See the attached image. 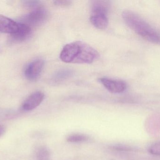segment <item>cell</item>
Returning a JSON list of instances; mask_svg holds the SVG:
<instances>
[{"instance_id": "obj_16", "label": "cell", "mask_w": 160, "mask_h": 160, "mask_svg": "<svg viewBox=\"0 0 160 160\" xmlns=\"http://www.w3.org/2000/svg\"><path fill=\"white\" fill-rule=\"evenodd\" d=\"M6 131V128L4 126H0V137H2Z\"/></svg>"}, {"instance_id": "obj_7", "label": "cell", "mask_w": 160, "mask_h": 160, "mask_svg": "<svg viewBox=\"0 0 160 160\" xmlns=\"http://www.w3.org/2000/svg\"><path fill=\"white\" fill-rule=\"evenodd\" d=\"M19 23L5 16L0 15V32L10 34L18 29Z\"/></svg>"}, {"instance_id": "obj_13", "label": "cell", "mask_w": 160, "mask_h": 160, "mask_svg": "<svg viewBox=\"0 0 160 160\" xmlns=\"http://www.w3.org/2000/svg\"><path fill=\"white\" fill-rule=\"evenodd\" d=\"M37 160H50V153L46 147H41L38 149L37 152Z\"/></svg>"}, {"instance_id": "obj_3", "label": "cell", "mask_w": 160, "mask_h": 160, "mask_svg": "<svg viewBox=\"0 0 160 160\" xmlns=\"http://www.w3.org/2000/svg\"><path fill=\"white\" fill-rule=\"evenodd\" d=\"M48 17V13L46 9L39 7L35 8L33 10L25 16V19L27 24L31 26H38L46 21Z\"/></svg>"}, {"instance_id": "obj_10", "label": "cell", "mask_w": 160, "mask_h": 160, "mask_svg": "<svg viewBox=\"0 0 160 160\" xmlns=\"http://www.w3.org/2000/svg\"><path fill=\"white\" fill-rule=\"evenodd\" d=\"M90 20L92 24L98 29H104L108 26V18L107 15L92 14Z\"/></svg>"}, {"instance_id": "obj_12", "label": "cell", "mask_w": 160, "mask_h": 160, "mask_svg": "<svg viewBox=\"0 0 160 160\" xmlns=\"http://www.w3.org/2000/svg\"><path fill=\"white\" fill-rule=\"evenodd\" d=\"M88 139V137L83 134H73L68 137L67 141L69 142L79 143L87 141Z\"/></svg>"}, {"instance_id": "obj_15", "label": "cell", "mask_w": 160, "mask_h": 160, "mask_svg": "<svg viewBox=\"0 0 160 160\" xmlns=\"http://www.w3.org/2000/svg\"><path fill=\"white\" fill-rule=\"evenodd\" d=\"M54 3L55 5L59 7H67L70 5L71 4V1H54Z\"/></svg>"}, {"instance_id": "obj_1", "label": "cell", "mask_w": 160, "mask_h": 160, "mask_svg": "<svg viewBox=\"0 0 160 160\" xmlns=\"http://www.w3.org/2000/svg\"><path fill=\"white\" fill-rule=\"evenodd\" d=\"M98 51L85 42L77 41L63 48L60 58L63 62L72 64H91L98 57Z\"/></svg>"}, {"instance_id": "obj_11", "label": "cell", "mask_w": 160, "mask_h": 160, "mask_svg": "<svg viewBox=\"0 0 160 160\" xmlns=\"http://www.w3.org/2000/svg\"><path fill=\"white\" fill-rule=\"evenodd\" d=\"M73 75L72 70L67 69L60 70L55 73L53 80L56 81H61L70 78Z\"/></svg>"}, {"instance_id": "obj_8", "label": "cell", "mask_w": 160, "mask_h": 160, "mask_svg": "<svg viewBox=\"0 0 160 160\" xmlns=\"http://www.w3.org/2000/svg\"><path fill=\"white\" fill-rule=\"evenodd\" d=\"M32 34L31 27L23 23H19L18 29L11 34V39L14 41H22L28 39Z\"/></svg>"}, {"instance_id": "obj_5", "label": "cell", "mask_w": 160, "mask_h": 160, "mask_svg": "<svg viewBox=\"0 0 160 160\" xmlns=\"http://www.w3.org/2000/svg\"><path fill=\"white\" fill-rule=\"evenodd\" d=\"M44 66V62L42 60H37L32 62L25 69V77L31 80H36L41 74Z\"/></svg>"}, {"instance_id": "obj_2", "label": "cell", "mask_w": 160, "mask_h": 160, "mask_svg": "<svg viewBox=\"0 0 160 160\" xmlns=\"http://www.w3.org/2000/svg\"><path fill=\"white\" fill-rule=\"evenodd\" d=\"M123 19L127 25L137 34L149 42L160 44V35L138 14L130 10H124Z\"/></svg>"}, {"instance_id": "obj_4", "label": "cell", "mask_w": 160, "mask_h": 160, "mask_svg": "<svg viewBox=\"0 0 160 160\" xmlns=\"http://www.w3.org/2000/svg\"><path fill=\"white\" fill-rule=\"evenodd\" d=\"M99 81L109 92L112 93H122L127 88L126 83L122 80L102 78L99 79Z\"/></svg>"}, {"instance_id": "obj_6", "label": "cell", "mask_w": 160, "mask_h": 160, "mask_svg": "<svg viewBox=\"0 0 160 160\" xmlns=\"http://www.w3.org/2000/svg\"><path fill=\"white\" fill-rule=\"evenodd\" d=\"M44 94L40 91L33 93L23 102L22 109L26 111L34 110L41 104L44 100Z\"/></svg>"}, {"instance_id": "obj_14", "label": "cell", "mask_w": 160, "mask_h": 160, "mask_svg": "<svg viewBox=\"0 0 160 160\" xmlns=\"http://www.w3.org/2000/svg\"><path fill=\"white\" fill-rule=\"evenodd\" d=\"M149 152L152 155L160 156V142L152 145L149 148Z\"/></svg>"}, {"instance_id": "obj_9", "label": "cell", "mask_w": 160, "mask_h": 160, "mask_svg": "<svg viewBox=\"0 0 160 160\" xmlns=\"http://www.w3.org/2000/svg\"><path fill=\"white\" fill-rule=\"evenodd\" d=\"M110 9V3L107 1L95 0L91 2V9L92 14L108 15Z\"/></svg>"}]
</instances>
